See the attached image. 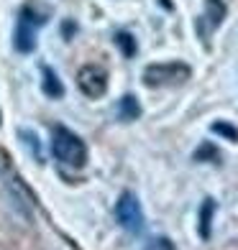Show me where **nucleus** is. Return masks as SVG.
<instances>
[{
    "mask_svg": "<svg viewBox=\"0 0 238 250\" xmlns=\"http://www.w3.org/2000/svg\"><path fill=\"white\" fill-rule=\"evenodd\" d=\"M18 135L26 141V146H28L31 156L36 158L39 164H44V148H41V141H39V135H36V133H31V130H21Z\"/></svg>",
    "mask_w": 238,
    "mask_h": 250,
    "instance_id": "10",
    "label": "nucleus"
},
{
    "mask_svg": "<svg viewBox=\"0 0 238 250\" xmlns=\"http://www.w3.org/2000/svg\"><path fill=\"white\" fill-rule=\"evenodd\" d=\"M116 220L126 232L131 235H139L143 230V209H141V202L133 191H123L116 202Z\"/></svg>",
    "mask_w": 238,
    "mask_h": 250,
    "instance_id": "3",
    "label": "nucleus"
},
{
    "mask_svg": "<svg viewBox=\"0 0 238 250\" xmlns=\"http://www.w3.org/2000/svg\"><path fill=\"white\" fill-rule=\"evenodd\" d=\"M116 46L123 51V56H133L136 54V41H133V36L131 33H116Z\"/></svg>",
    "mask_w": 238,
    "mask_h": 250,
    "instance_id": "12",
    "label": "nucleus"
},
{
    "mask_svg": "<svg viewBox=\"0 0 238 250\" xmlns=\"http://www.w3.org/2000/svg\"><path fill=\"white\" fill-rule=\"evenodd\" d=\"M192 77V69L182 62H162L149 64L143 69V82L149 87H179Z\"/></svg>",
    "mask_w": 238,
    "mask_h": 250,
    "instance_id": "2",
    "label": "nucleus"
},
{
    "mask_svg": "<svg viewBox=\"0 0 238 250\" xmlns=\"http://www.w3.org/2000/svg\"><path fill=\"white\" fill-rule=\"evenodd\" d=\"M139 115H141V105H139V100H136L133 95H126L116 105V118L120 123H133Z\"/></svg>",
    "mask_w": 238,
    "mask_h": 250,
    "instance_id": "7",
    "label": "nucleus"
},
{
    "mask_svg": "<svg viewBox=\"0 0 238 250\" xmlns=\"http://www.w3.org/2000/svg\"><path fill=\"white\" fill-rule=\"evenodd\" d=\"M3 174H5V187H8V191H10V197H13V202H18L21 207H24V214L28 217L31 214V207H33V199H31V194H28V189L24 187V181H21L10 168L5 166L3 168ZM16 204V207H18Z\"/></svg>",
    "mask_w": 238,
    "mask_h": 250,
    "instance_id": "6",
    "label": "nucleus"
},
{
    "mask_svg": "<svg viewBox=\"0 0 238 250\" xmlns=\"http://www.w3.org/2000/svg\"><path fill=\"white\" fill-rule=\"evenodd\" d=\"M213 212H215V202L213 199H205L202 202V209H200V235L210 237V222H213Z\"/></svg>",
    "mask_w": 238,
    "mask_h": 250,
    "instance_id": "9",
    "label": "nucleus"
},
{
    "mask_svg": "<svg viewBox=\"0 0 238 250\" xmlns=\"http://www.w3.org/2000/svg\"><path fill=\"white\" fill-rule=\"evenodd\" d=\"M41 87H44V92H47L49 97H62L64 95V87L59 82V77H56L49 66H44V82H41Z\"/></svg>",
    "mask_w": 238,
    "mask_h": 250,
    "instance_id": "8",
    "label": "nucleus"
},
{
    "mask_svg": "<svg viewBox=\"0 0 238 250\" xmlns=\"http://www.w3.org/2000/svg\"><path fill=\"white\" fill-rule=\"evenodd\" d=\"M213 133L225 135V138H231V141H238V130L233 128V125H228V123H215L213 125Z\"/></svg>",
    "mask_w": 238,
    "mask_h": 250,
    "instance_id": "13",
    "label": "nucleus"
},
{
    "mask_svg": "<svg viewBox=\"0 0 238 250\" xmlns=\"http://www.w3.org/2000/svg\"><path fill=\"white\" fill-rule=\"evenodd\" d=\"M44 26V18L33 13V8L26 5L18 16V26H16V51L21 54H31L36 46V28Z\"/></svg>",
    "mask_w": 238,
    "mask_h": 250,
    "instance_id": "4",
    "label": "nucleus"
},
{
    "mask_svg": "<svg viewBox=\"0 0 238 250\" xmlns=\"http://www.w3.org/2000/svg\"><path fill=\"white\" fill-rule=\"evenodd\" d=\"M51 153L56 161L70 166V168H82L87 164V146L77 133H72L64 125L51 128Z\"/></svg>",
    "mask_w": 238,
    "mask_h": 250,
    "instance_id": "1",
    "label": "nucleus"
},
{
    "mask_svg": "<svg viewBox=\"0 0 238 250\" xmlns=\"http://www.w3.org/2000/svg\"><path fill=\"white\" fill-rule=\"evenodd\" d=\"M205 10H208V21L213 28L220 26V21L225 18V5L220 3V0H208L205 3Z\"/></svg>",
    "mask_w": 238,
    "mask_h": 250,
    "instance_id": "11",
    "label": "nucleus"
},
{
    "mask_svg": "<svg viewBox=\"0 0 238 250\" xmlns=\"http://www.w3.org/2000/svg\"><path fill=\"white\" fill-rule=\"evenodd\" d=\"M77 89L90 100H97L108 92V72L97 64H87L77 72Z\"/></svg>",
    "mask_w": 238,
    "mask_h": 250,
    "instance_id": "5",
    "label": "nucleus"
}]
</instances>
